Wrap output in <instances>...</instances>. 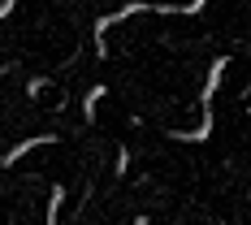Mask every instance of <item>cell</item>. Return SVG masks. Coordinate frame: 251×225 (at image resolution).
Segmentation results:
<instances>
[{
	"instance_id": "6da1fadb",
	"label": "cell",
	"mask_w": 251,
	"mask_h": 225,
	"mask_svg": "<svg viewBox=\"0 0 251 225\" xmlns=\"http://www.w3.org/2000/svg\"><path fill=\"white\" fill-rule=\"evenodd\" d=\"M226 56L212 65V74H208V87H203V122L200 130H174V139H191V143H203L208 134H212V100H217V87H221V74H226Z\"/></svg>"
},
{
	"instance_id": "7a4b0ae2",
	"label": "cell",
	"mask_w": 251,
	"mask_h": 225,
	"mask_svg": "<svg viewBox=\"0 0 251 225\" xmlns=\"http://www.w3.org/2000/svg\"><path fill=\"white\" fill-rule=\"evenodd\" d=\"M44 143H52V134H39V139H26V143H18V148L9 151V156H0V165H4V169H9V165H18V160H22L26 151H35V148H44Z\"/></svg>"
},
{
	"instance_id": "3957f363",
	"label": "cell",
	"mask_w": 251,
	"mask_h": 225,
	"mask_svg": "<svg viewBox=\"0 0 251 225\" xmlns=\"http://www.w3.org/2000/svg\"><path fill=\"white\" fill-rule=\"evenodd\" d=\"M104 96V87H91V91H87V117H96V100H100Z\"/></svg>"
},
{
	"instance_id": "277c9868",
	"label": "cell",
	"mask_w": 251,
	"mask_h": 225,
	"mask_svg": "<svg viewBox=\"0 0 251 225\" xmlns=\"http://www.w3.org/2000/svg\"><path fill=\"white\" fill-rule=\"evenodd\" d=\"M13 4H18V0H0V22H4L9 13H13Z\"/></svg>"
},
{
	"instance_id": "5b68a950",
	"label": "cell",
	"mask_w": 251,
	"mask_h": 225,
	"mask_svg": "<svg viewBox=\"0 0 251 225\" xmlns=\"http://www.w3.org/2000/svg\"><path fill=\"white\" fill-rule=\"evenodd\" d=\"M247 113H251V108H247Z\"/></svg>"
}]
</instances>
